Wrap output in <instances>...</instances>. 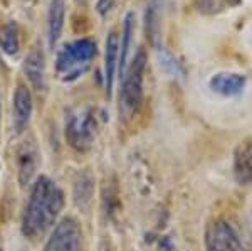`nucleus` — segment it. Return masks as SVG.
<instances>
[{"mask_svg": "<svg viewBox=\"0 0 252 251\" xmlns=\"http://www.w3.org/2000/svg\"><path fill=\"white\" fill-rule=\"evenodd\" d=\"M157 52H158V58H160V64L165 68L166 71H170L172 74L178 76V74H184V71H182L180 64L175 61V58L172 54H170L168 51H165L161 46H157Z\"/></svg>", "mask_w": 252, "mask_h": 251, "instance_id": "nucleus-18", "label": "nucleus"}, {"mask_svg": "<svg viewBox=\"0 0 252 251\" xmlns=\"http://www.w3.org/2000/svg\"><path fill=\"white\" fill-rule=\"evenodd\" d=\"M0 251H3V250H2V248H0Z\"/></svg>", "mask_w": 252, "mask_h": 251, "instance_id": "nucleus-20", "label": "nucleus"}, {"mask_svg": "<svg viewBox=\"0 0 252 251\" xmlns=\"http://www.w3.org/2000/svg\"><path fill=\"white\" fill-rule=\"evenodd\" d=\"M96 115L91 108L72 110L66 118V140L72 148L86 152L96 137Z\"/></svg>", "mask_w": 252, "mask_h": 251, "instance_id": "nucleus-4", "label": "nucleus"}, {"mask_svg": "<svg viewBox=\"0 0 252 251\" xmlns=\"http://www.w3.org/2000/svg\"><path fill=\"white\" fill-rule=\"evenodd\" d=\"M0 47L9 56H14L19 52V32L14 22L5 24L0 29Z\"/></svg>", "mask_w": 252, "mask_h": 251, "instance_id": "nucleus-17", "label": "nucleus"}, {"mask_svg": "<svg viewBox=\"0 0 252 251\" xmlns=\"http://www.w3.org/2000/svg\"><path fill=\"white\" fill-rule=\"evenodd\" d=\"M64 194L49 177L40 176L32 187L29 204L24 213L22 233L31 240L42 236L63 211Z\"/></svg>", "mask_w": 252, "mask_h": 251, "instance_id": "nucleus-1", "label": "nucleus"}, {"mask_svg": "<svg viewBox=\"0 0 252 251\" xmlns=\"http://www.w3.org/2000/svg\"><path fill=\"white\" fill-rule=\"evenodd\" d=\"M24 71L35 91L40 93L46 90V61L39 49H32L29 52L24 63Z\"/></svg>", "mask_w": 252, "mask_h": 251, "instance_id": "nucleus-10", "label": "nucleus"}, {"mask_svg": "<svg viewBox=\"0 0 252 251\" xmlns=\"http://www.w3.org/2000/svg\"><path fill=\"white\" fill-rule=\"evenodd\" d=\"M120 40L115 31H111L106 37V52H104V81H106V93L108 98L111 96L113 90V78H115L116 64L120 59Z\"/></svg>", "mask_w": 252, "mask_h": 251, "instance_id": "nucleus-13", "label": "nucleus"}, {"mask_svg": "<svg viewBox=\"0 0 252 251\" xmlns=\"http://www.w3.org/2000/svg\"><path fill=\"white\" fill-rule=\"evenodd\" d=\"M96 56V44L89 39H79L71 44H64L58 52L56 68L64 81H74L89 68V63Z\"/></svg>", "mask_w": 252, "mask_h": 251, "instance_id": "nucleus-3", "label": "nucleus"}, {"mask_svg": "<svg viewBox=\"0 0 252 251\" xmlns=\"http://www.w3.org/2000/svg\"><path fill=\"white\" fill-rule=\"evenodd\" d=\"M83 231L79 222L72 217H64L56 224L44 246V251H81Z\"/></svg>", "mask_w": 252, "mask_h": 251, "instance_id": "nucleus-5", "label": "nucleus"}, {"mask_svg": "<svg viewBox=\"0 0 252 251\" xmlns=\"http://www.w3.org/2000/svg\"><path fill=\"white\" fill-rule=\"evenodd\" d=\"M133 29H135V15L133 12H128L125 15V24H123V36H121V52H120V78L123 79L125 71H126V61H128V52L129 46H131V37H133Z\"/></svg>", "mask_w": 252, "mask_h": 251, "instance_id": "nucleus-16", "label": "nucleus"}, {"mask_svg": "<svg viewBox=\"0 0 252 251\" xmlns=\"http://www.w3.org/2000/svg\"><path fill=\"white\" fill-rule=\"evenodd\" d=\"M93 189H94V180H93L91 174L83 172L76 177L74 180V201L81 209H86L91 202Z\"/></svg>", "mask_w": 252, "mask_h": 251, "instance_id": "nucleus-15", "label": "nucleus"}, {"mask_svg": "<svg viewBox=\"0 0 252 251\" xmlns=\"http://www.w3.org/2000/svg\"><path fill=\"white\" fill-rule=\"evenodd\" d=\"M145 68L146 54L143 49H140L123 76V86L120 93V115L123 116V120H131L141 105Z\"/></svg>", "mask_w": 252, "mask_h": 251, "instance_id": "nucleus-2", "label": "nucleus"}, {"mask_svg": "<svg viewBox=\"0 0 252 251\" xmlns=\"http://www.w3.org/2000/svg\"><path fill=\"white\" fill-rule=\"evenodd\" d=\"M234 174L239 184L252 182V135L237 145L234 153Z\"/></svg>", "mask_w": 252, "mask_h": 251, "instance_id": "nucleus-8", "label": "nucleus"}, {"mask_svg": "<svg viewBox=\"0 0 252 251\" xmlns=\"http://www.w3.org/2000/svg\"><path fill=\"white\" fill-rule=\"evenodd\" d=\"M32 113V96L26 86H19L14 95V128L17 133L26 130Z\"/></svg>", "mask_w": 252, "mask_h": 251, "instance_id": "nucleus-11", "label": "nucleus"}, {"mask_svg": "<svg viewBox=\"0 0 252 251\" xmlns=\"http://www.w3.org/2000/svg\"><path fill=\"white\" fill-rule=\"evenodd\" d=\"M64 17H66V0H51L47 12V40L52 51L63 34Z\"/></svg>", "mask_w": 252, "mask_h": 251, "instance_id": "nucleus-9", "label": "nucleus"}, {"mask_svg": "<svg viewBox=\"0 0 252 251\" xmlns=\"http://www.w3.org/2000/svg\"><path fill=\"white\" fill-rule=\"evenodd\" d=\"M205 248L207 251H242V245L229 222L214 221L207 226Z\"/></svg>", "mask_w": 252, "mask_h": 251, "instance_id": "nucleus-6", "label": "nucleus"}, {"mask_svg": "<svg viewBox=\"0 0 252 251\" xmlns=\"http://www.w3.org/2000/svg\"><path fill=\"white\" fill-rule=\"evenodd\" d=\"M39 167V152L32 142H24L17 150V169L20 185L31 184Z\"/></svg>", "mask_w": 252, "mask_h": 251, "instance_id": "nucleus-7", "label": "nucleus"}, {"mask_svg": "<svg viewBox=\"0 0 252 251\" xmlns=\"http://www.w3.org/2000/svg\"><path fill=\"white\" fill-rule=\"evenodd\" d=\"M161 9V0H150L145 12V32L146 37L153 46H160L158 37H160V22H158V14Z\"/></svg>", "mask_w": 252, "mask_h": 251, "instance_id": "nucleus-14", "label": "nucleus"}, {"mask_svg": "<svg viewBox=\"0 0 252 251\" xmlns=\"http://www.w3.org/2000/svg\"><path fill=\"white\" fill-rule=\"evenodd\" d=\"M116 0H97L96 2V9H97V14L101 15V17H104V15L109 14V10L113 9V5H115Z\"/></svg>", "mask_w": 252, "mask_h": 251, "instance_id": "nucleus-19", "label": "nucleus"}, {"mask_svg": "<svg viewBox=\"0 0 252 251\" xmlns=\"http://www.w3.org/2000/svg\"><path fill=\"white\" fill-rule=\"evenodd\" d=\"M210 88L223 96H235L246 88V76L237 72H219L210 79Z\"/></svg>", "mask_w": 252, "mask_h": 251, "instance_id": "nucleus-12", "label": "nucleus"}]
</instances>
